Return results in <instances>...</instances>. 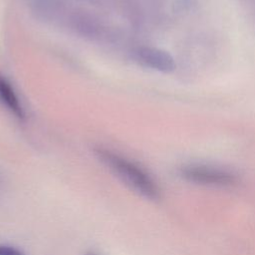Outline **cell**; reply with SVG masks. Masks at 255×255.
Instances as JSON below:
<instances>
[{"instance_id":"obj_3","label":"cell","mask_w":255,"mask_h":255,"mask_svg":"<svg viewBox=\"0 0 255 255\" xmlns=\"http://www.w3.org/2000/svg\"><path fill=\"white\" fill-rule=\"evenodd\" d=\"M136 56L144 66L162 73H171L176 67L172 56L158 48L141 47L137 50Z\"/></svg>"},{"instance_id":"obj_4","label":"cell","mask_w":255,"mask_h":255,"mask_svg":"<svg viewBox=\"0 0 255 255\" xmlns=\"http://www.w3.org/2000/svg\"><path fill=\"white\" fill-rule=\"evenodd\" d=\"M0 102L19 120L25 117L22 105L10 83L0 75Z\"/></svg>"},{"instance_id":"obj_2","label":"cell","mask_w":255,"mask_h":255,"mask_svg":"<svg viewBox=\"0 0 255 255\" xmlns=\"http://www.w3.org/2000/svg\"><path fill=\"white\" fill-rule=\"evenodd\" d=\"M179 173L186 181L200 185L226 187L232 186L238 181L235 173L208 164H187L180 168Z\"/></svg>"},{"instance_id":"obj_5","label":"cell","mask_w":255,"mask_h":255,"mask_svg":"<svg viewBox=\"0 0 255 255\" xmlns=\"http://www.w3.org/2000/svg\"><path fill=\"white\" fill-rule=\"evenodd\" d=\"M0 255H24V253L13 246L0 245Z\"/></svg>"},{"instance_id":"obj_6","label":"cell","mask_w":255,"mask_h":255,"mask_svg":"<svg viewBox=\"0 0 255 255\" xmlns=\"http://www.w3.org/2000/svg\"><path fill=\"white\" fill-rule=\"evenodd\" d=\"M90 255H94V254H90Z\"/></svg>"},{"instance_id":"obj_1","label":"cell","mask_w":255,"mask_h":255,"mask_svg":"<svg viewBox=\"0 0 255 255\" xmlns=\"http://www.w3.org/2000/svg\"><path fill=\"white\" fill-rule=\"evenodd\" d=\"M96 153L100 160L130 189L150 200L159 198L160 191L156 182L141 166L106 148H98Z\"/></svg>"}]
</instances>
